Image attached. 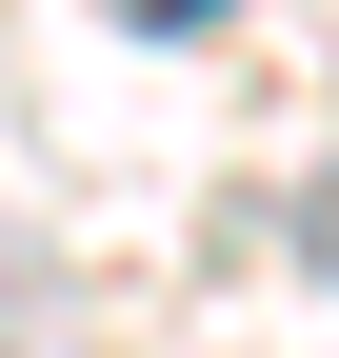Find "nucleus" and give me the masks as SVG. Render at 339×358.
<instances>
[{
  "instance_id": "nucleus-1",
  "label": "nucleus",
  "mask_w": 339,
  "mask_h": 358,
  "mask_svg": "<svg viewBox=\"0 0 339 358\" xmlns=\"http://www.w3.org/2000/svg\"><path fill=\"white\" fill-rule=\"evenodd\" d=\"M20 279H40V259H20V239H0V299H20Z\"/></svg>"
}]
</instances>
